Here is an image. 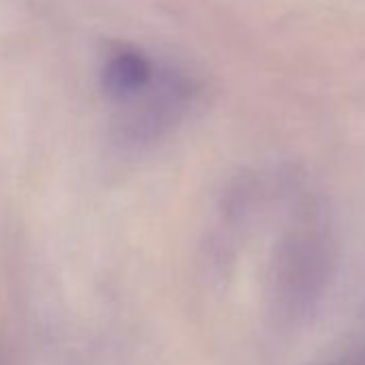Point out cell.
I'll return each instance as SVG.
<instances>
[{"instance_id":"cell-1","label":"cell","mask_w":365,"mask_h":365,"mask_svg":"<svg viewBox=\"0 0 365 365\" xmlns=\"http://www.w3.org/2000/svg\"><path fill=\"white\" fill-rule=\"evenodd\" d=\"M194 97V82L178 67L159 63L150 84L116 106V131L125 142H146L165 133L185 114Z\"/></svg>"},{"instance_id":"cell-3","label":"cell","mask_w":365,"mask_h":365,"mask_svg":"<svg viewBox=\"0 0 365 365\" xmlns=\"http://www.w3.org/2000/svg\"><path fill=\"white\" fill-rule=\"evenodd\" d=\"M339 365H365V354H361L359 359H350L346 363H339Z\"/></svg>"},{"instance_id":"cell-2","label":"cell","mask_w":365,"mask_h":365,"mask_svg":"<svg viewBox=\"0 0 365 365\" xmlns=\"http://www.w3.org/2000/svg\"><path fill=\"white\" fill-rule=\"evenodd\" d=\"M159 69V61L148 56L144 50L135 46H114L106 52L101 61V88L103 95L114 103L120 106L142 88L150 84Z\"/></svg>"}]
</instances>
